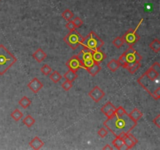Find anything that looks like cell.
Returning a JSON list of instances; mask_svg holds the SVG:
<instances>
[{
	"mask_svg": "<svg viewBox=\"0 0 160 150\" xmlns=\"http://www.w3.org/2000/svg\"><path fill=\"white\" fill-rule=\"evenodd\" d=\"M137 123L130 117L128 112H126L120 117L113 114L112 117H107V120L104 122L103 125L107 128L108 131L117 137L131 132L137 126Z\"/></svg>",
	"mask_w": 160,
	"mask_h": 150,
	"instance_id": "1",
	"label": "cell"
},
{
	"mask_svg": "<svg viewBox=\"0 0 160 150\" xmlns=\"http://www.w3.org/2000/svg\"><path fill=\"white\" fill-rule=\"evenodd\" d=\"M17 59L3 45H0V75H3L14 65Z\"/></svg>",
	"mask_w": 160,
	"mask_h": 150,
	"instance_id": "2",
	"label": "cell"
},
{
	"mask_svg": "<svg viewBox=\"0 0 160 150\" xmlns=\"http://www.w3.org/2000/svg\"><path fill=\"white\" fill-rule=\"evenodd\" d=\"M104 44L105 42L102 40L101 38L94 31H91L85 38H83L81 42V45L92 52L100 49L104 45Z\"/></svg>",
	"mask_w": 160,
	"mask_h": 150,
	"instance_id": "3",
	"label": "cell"
},
{
	"mask_svg": "<svg viewBox=\"0 0 160 150\" xmlns=\"http://www.w3.org/2000/svg\"><path fill=\"white\" fill-rule=\"evenodd\" d=\"M142 56H141L134 48L133 45H129L128 49L120 56L117 60L120 63V67H124L127 63H131V62H141L142 59Z\"/></svg>",
	"mask_w": 160,
	"mask_h": 150,
	"instance_id": "4",
	"label": "cell"
},
{
	"mask_svg": "<svg viewBox=\"0 0 160 150\" xmlns=\"http://www.w3.org/2000/svg\"><path fill=\"white\" fill-rule=\"evenodd\" d=\"M83 38L84 37L78 31L74 30L73 31H70L69 34L64 37L63 40L72 49L75 50L80 45H81Z\"/></svg>",
	"mask_w": 160,
	"mask_h": 150,
	"instance_id": "5",
	"label": "cell"
},
{
	"mask_svg": "<svg viewBox=\"0 0 160 150\" xmlns=\"http://www.w3.org/2000/svg\"><path fill=\"white\" fill-rule=\"evenodd\" d=\"M143 20L144 18H142V20H140V22H139L138 24L137 25L135 29H129L123 36H122L124 42L128 43L129 45H134L136 42H138L139 39H140V35L138 34L137 31L139 28V27L141 26V24L142 23Z\"/></svg>",
	"mask_w": 160,
	"mask_h": 150,
	"instance_id": "6",
	"label": "cell"
},
{
	"mask_svg": "<svg viewBox=\"0 0 160 150\" xmlns=\"http://www.w3.org/2000/svg\"><path fill=\"white\" fill-rule=\"evenodd\" d=\"M66 66L69 68V70H73V71H78L80 68H84L82 61L79 59L77 56H73L67 62Z\"/></svg>",
	"mask_w": 160,
	"mask_h": 150,
	"instance_id": "7",
	"label": "cell"
},
{
	"mask_svg": "<svg viewBox=\"0 0 160 150\" xmlns=\"http://www.w3.org/2000/svg\"><path fill=\"white\" fill-rule=\"evenodd\" d=\"M120 137L123 138V143H124V145H126L128 149H131L138 143V140L137 138L130 132L123 134V136H120Z\"/></svg>",
	"mask_w": 160,
	"mask_h": 150,
	"instance_id": "8",
	"label": "cell"
},
{
	"mask_svg": "<svg viewBox=\"0 0 160 150\" xmlns=\"http://www.w3.org/2000/svg\"><path fill=\"white\" fill-rule=\"evenodd\" d=\"M105 95H106V93L104 92V91L102 90L98 86L94 87L93 88L88 92L89 97H90L93 101H95V102H98L101 101V99L105 96Z\"/></svg>",
	"mask_w": 160,
	"mask_h": 150,
	"instance_id": "9",
	"label": "cell"
},
{
	"mask_svg": "<svg viewBox=\"0 0 160 150\" xmlns=\"http://www.w3.org/2000/svg\"><path fill=\"white\" fill-rule=\"evenodd\" d=\"M28 87L34 93H38L43 88V84L38 80V78H34L28 84Z\"/></svg>",
	"mask_w": 160,
	"mask_h": 150,
	"instance_id": "10",
	"label": "cell"
},
{
	"mask_svg": "<svg viewBox=\"0 0 160 150\" xmlns=\"http://www.w3.org/2000/svg\"><path fill=\"white\" fill-rule=\"evenodd\" d=\"M115 109L116 107L114 106V105L112 104L110 101H109L107 102L106 104L103 105V106H102L101 112L107 117H110L114 114Z\"/></svg>",
	"mask_w": 160,
	"mask_h": 150,
	"instance_id": "11",
	"label": "cell"
},
{
	"mask_svg": "<svg viewBox=\"0 0 160 150\" xmlns=\"http://www.w3.org/2000/svg\"><path fill=\"white\" fill-rule=\"evenodd\" d=\"M32 57L37 61L38 62H42L46 59L47 57V54L45 52L43 49H42L41 48H38L32 55Z\"/></svg>",
	"mask_w": 160,
	"mask_h": 150,
	"instance_id": "12",
	"label": "cell"
},
{
	"mask_svg": "<svg viewBox=\"0 0 160 150\" xmlns=\"http://www.w3.org/2000/svg\"><path fill=\"white\" fill-rule=\"evenodd\" d=\"M78 58L81 59V61H85L88 59H92V51H91L90 49L87 48H84L81 50V52L78 55Z\"/></svg>",
	"mask_w": 160,
	"mask_h": 150,
	"instance_id": "13",
	"label": "cell"
},
{
	"mask_svg": "<svg viewBox=\"0 0 160 150\" xmlns=\"http://www.w3.org/2000/svg\"><path fill=\"white\" fill-rule=\"evenodd\" d=\"M29 145L31 148L34 150H38L43 147L44 142L41 140V138L38 136H35L31 142H29Z\"/></svg>",
	"mask_w": 160,
	"mask_h": 150,
	"instance_id": "14",
	"label": "cell"
},
{
	"mask_svg": "<svg viewBox=\"0 0 160 150\" xmlns=\"http://www.w3.org/2000/svg\"><path fill=\"white\" fill-rule=\"evenodd\" d=\"M86 70H87V71L88 72L92 77H95L102 70L101 66H100V62H95V63H94L93 65L91 66L90 67L87 68Z\"/></svg>",
	"mask_w": 160,
	"mask_h": 150,
	"instance_id": "15",
	"label": "cell"
},
{
	"mask_svg": "<svg viewBox=\"0 0 160 150\" xmlns=\"http://www.w3.org/2000/svg\"><path fill=\"white\" fill-rule=\"evenodd\" d=\"M92 59L98 62H102L104 59H106V55L103 52L100 51V49L92 52Z\"/></svg>",
	"mask_w": 160,
	"mask_h": 150,
	"instance_id": "16",
	"label": "cell"
},
{
	"mask_svg": "<svg viewBox=\"0 0 160 150\" xmlns=\"http://www.w3.org/2000/svg\"><path fill=\"white\" fill-rule=\"evenodd\" d=\"M145 75L152 81H157L159 79V77L160 75V73H158L155 70H153L152 67H150L148 70L145 73Z\"/></svg>",
	"mask_w": 160,
	"mask_h": 150,
	"instance_id": "17",
	"label": "cell"
},
{
	"mask_svg": "<svg viewBox=\"0 0 160 150\" xmlns=\"http://www.w3.org/2000/svg\"><path fill=\"white\" fill-rule=\"evenodd\" d=\"M128 115L130 116V117H131L134 122L138 123V121L143 117V112H142V111L139 110L138 108H134V109H132V111H131L130 113H128Z\"/></svg>",
	"mask_w": 160,
	"mask_h": 150,
	"instance_id": "18",
	"label": "cell"
},
{
	"mask_svg": "<svg viewBox=\"0 0 160 150\" xmlns=\"http://www.w3.org/2000/svg\"><path fill=\"white\" fill-rule=\"evenodd\" d=\"M120 67V63H119L118 60L115 59H112L109 61L107 63V67L110 71L112 72H116L119 69V67Z\"/></svg>",
	"mask_w": 160,
	"mask_h": 150,
	"instance_id": "19",
	"label": "cell"
},
{
	"mask_svg": "<svg viewBox=\"0 0 160 150\" xmlns=\"http://www.w3.org/2000/svg\"><path fill=\"white\" fill-rule=\"evenodd\" d=\"M63 78H65L67 81H70L71 82H73V81L78 78V74H77L76 71H73V70H69L67 73H65V74L63 75Z\"/></svg>",
	"mask_w": 160,
	"mask_h": 150,
	"instance_id": "20",
	"label": "cell"
},
{
	"mask_svg": "<svg viewBox=\"0 0 160 150\" xmlns=\"http://www.w3.org/2000/svg\"><path fill=\"white\" fill-rule=\"evenodd\" d=\"M112 145L115 147L117 149H121L123 148V146L124 145V143H123V138L120 137V136H117L116 138L112 141Z\"/></svg>",
	"mask_w": 160,
	"mask_h": 150,
	"instance_id": "21",
	"label": "cell"
},
{
	"mask_svg": "<svg viewBox=\"0 0 160 150\" xmlns=\"http://www.w3.org/2000/svg\"><path fill=\"white\" fill-rule=\"evenodd\" d=\"M62 17L64 20H67V21L68 22L73 20V17H74V13H73L70 9H66L65 10L62 12Z\"/></svg>",
	"mask_w": 160,
	"mask_h": 150,
	"instance_id": "22",
	"label": "cell"
},
{
	"mask_svg": "<svg viewBox=\"0 0 160 150\" xmlns=\"http://www.w3.org/2000/svg\"><path fill=\"white\" fill-rule=\"evenodd\" d=\"M149 47L152 51L158 53L160 51V42L159 39L156 38L149 44Z\"/></svg>",
	"mask_w": 160,
	"mask_h": 150,
	"instance_id": "23",
	"label": "cell"
},
{
	"mask_svg": "<svg viewBox=\"0 0 160 150\" xmlns=\"http://www.w3.org/2000/svg\"><path fill=\"white\" fill-rule=\"evenodd\" d=\"M31 104V100L29 98H28L27 96H23V98H20V100L19 101V105H20L21 107H23V109H27L28 107H29L30 105Z\"/></svg>",
	"mask_w": 160,
	"mask_h": 150,
	"instance_id": "24",
	"label": "cell"
},
{
	"mask_svg": "<svg viewBox=\"0 0 160 150\" xmlns=\"http://www.w3.org/2000/svg\"><path fill=\"white\" fill-rule=\"evenodd\" d=\"M10 117L16 121H19L23 117V113L19 109H15L10 114Z\"/></svg>",
	"mask_w": 160,
	"mask_h": 150,
	"instance_id": "25",
	"label": "cell"
},
{
	"mask_svg": "<svg viewBox=\"0 0 160 150\" xmlns=\"http://www.w3.org/2000/svg\"><path fill=\"white\" fill-rule=\"evenodd\" d=\"M23 123L24 125H26L28 128H31V127H32L35 123V120H34L32 116L28 115L23 120Z\"/></svg>",
	"mask_w": 160,
	"mask_h": 150,
	"instance_id": "26",
	"label": "cell"
},
{
	"mask_svg": "<svg viewBox=\"0 0 160 150\" xmlns=\"http://www.w3.org/2000/svg\"><path fill=\"white\" fill-rule=\"evenodd\" d=\"M49 78L54 83H58L61 79H62V75L56 70L52 71V73L49 74Z\"/></svg>",
	"mask_w": 160,
	"mask_h": 150,
	"instance_id": "27",
	"label": "cell"
},
{
	"mask_svg": "<svg viewBox=\"0 0 160 150\" xmlns=\"http://www.w3.org/2000/svg\"><path fill=\"white\" fill-rule=\"evenodd\" d=\"M140 67H141L140 62H134V63H133L132 65H131V67H128L127 70H128V71L131 73V74H134V73H135L136 72L139 70Z\"/></svg>",
	"mask_w": 160,
	"mask_h": 150,
	"instance_id": "28",
	"label": "cell"
},
{
	"mask_svg": "<svg viewBox=\"0 0 160 150\" xmlns=\"http://www.w3.org/2000/svg\"><path fill=\"white\" fill-rule=\"evenodd\" d=\"M124 41H123V38L122 37H117L113 41H112V45L117 48H120L123 46V45L124 44Z\"/></svg>",
	"mask_w": 160,
	"mask_h": 150,
	"instance_id": "29",
	"label": "cell"
},
{
	"mask_svg": "<svg viewBox=\"0 0 160 150\" xmlns=\"http://www.w3.org/2000/svg\"><path fill=\"white\" fill-rule=\"evenodd\" d=\"M40 70L44 75H45V76H48V75H49L50 73H52V69L51 67H49L48 65L45 64L43 67H41Z\"/></svg>",
	"mask_w": 160,
	"mask_h": 150,
	"instance_id": "30",
	"label": "cell"
},
{
	"mask_svg": "<svg viewBox=\"0 0 160 150\" xmlns=\"http://www.w3.org/2000/svg\"><path fill=\"white\" fill-rule=\"evenodd\" d=\"M72 87H73V84H72V82L70 81H67V80H66V81L62 84V88L66 91V92L70 91V89L72 88Z\"/></svg>",
	"mask_w": 160,
	"mask_h": 150,
	"instance_id": "31",
	"label": "cell"
},
{
	"mask_svg": "<svg viewBox=\"0 0 160 150\" xmlns=\"http://www.w3.org/2000/svg\"><path fill=\"white\" fill-rule=\"evenodd\" d=\"M72 21H73V24H74L75 28H81V27L83 25V23H84L83 20H81V18H80L79 17H76L73 20H72Z\"/></svg>",
	"mask_w": 160,
	"mask_h": 150,
	"instance_id": "32",
	"label": "cell"
},
{
	"mask_svg": "<svg viewBox=\"0 0 160 150\" xmlns=\"http://www.w3.org/2000/svg\"><path fill=\"white\" fill-rule=\"evenodd\" d=\"M127 111L125 110L124 108L122 107V106H119L118 108H116L115 112H114V114L117 117H120V116H123V114L126 113Z\"/></svg>",
	"mask_w": 160,
	"mask_h": 150,
	"instance_id": "33",
	"label": "cell"
},
{
	"mask_svg": "<svg viewBox=\"0 0 160 150\" xmlns=\"http://www.w3.org/2000/svg\"><path fill=\"white\" fill-rule=\"evenodd\" d=\"M108 133H109V131H108L107 128H105V127H102V128H101L98 131V134L101 138L106 137V136H107V134H108Z\"/></svg>",
	"mask_w": 160,
	"mask_h": 150,
	"instance_id": "34",
	"label": "cell"
},
{
	"mask_svg": "<svg viewBox=\"0 0 160 150\" xmlns=\"http://www.w3.org/2000/svg\"><path fill=\"white\" fill-rule=\"evenodd\" d=\"M95 61L93 59H88V60H85V61H82V63H83V66H84V68L87 69L88 68V67H90L91 66L93 65L94 63H95Z\"/></svg>",
	"mask_w": 160,
	"mask_h": 150,
	"instance_id": "35",
	"label": "cell"
},
{
	"mask_svg": "<svg viewBox=\"0 0 160 150\" xmlns=\"http://www.w3.org/2000/svg\"><path fill=\"white\" fill-rule=\"evenodd\" d=\"M151 96L153 98H155L156 100L159 99V98H160V87L159 86L156 89V90L154 91V92H152V94Z\"/></svg>",
	"mask_w": 160,
	"mask_h": 150,
	"instance_id": "36",
	"label": "cell"
},
{
	"mask_svg": "<svg viewBox=\"0 0 160 150\" xmlns=\"http://www.w3.org/2000/svg\"><path fill=\"white\" fill-rule=\"evenodd\" d=\"M66 28H67L70 31H74V30H76V28H75L74 24H73V23L72 20L67 22V24H66Z\"/></svg>",
	"mask_w": 160,
	"mask_h": 150,
	"instance_id": "37",
	"label": "cell"
},
{
	"mask_svg": "<svg viewBox=\"0 0 160 150\" xmlns=\"http://www.w3.org/2000/svg\"><path fill=\"white\" fill-rule=\"evenodd\" d=\"M152 123H154L156 126H157V128H160V114H158L157 117L156 118L153 119Z\"/></svg>",
	"mask_w": 160,
	"mask_h": 150,
	"instance_id": "38",
	"label": "cell"
},
{
	"mask_svg": "<svg viewBox=\"0 0 160 150\" xmlns=\"http://www.w3.org/2000/svg\"><path fill=\"white\" fill-rule=\"evenodd\" d=\"M151 67L153 69V70L157 71L158 73H160V64L159 62H155L154 63H152V65Z\"/></svg>",
	"mask_w": 160,
	"mask_h": 150,
	"instance_id": "39",
	"label": "cell"
},
{
	"mask_svg": "<svg viewBox=\"0 0 160 150\" xmlns=\"http://www.w3.org/2000/svg\"><path fill=\"white\" fill-rule=\"evenodd\" d=\"M102 149L103 150H112L113 149V148H112L110 145H109V144H106V145L103 147Z\"/></svg>",
	"mask_w": 160,
	"mask_h": 150,
	"instance_id": "40",
	"label": "cell"
},
{
	"mask_svg": "<svg viewBox=\"0 0 160 150\" xmlns=\"http://www.w3.org/2000/svg\"><path fill=\"white\" fill-rule=\"evenodd\" d=\"M0 1H1V0H0Z\"/></svg>",
	"mask_w": 160,
	"mask_h": 150,
	"instance_id": "41",
	"label": "cell"
}]
</instances>
